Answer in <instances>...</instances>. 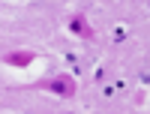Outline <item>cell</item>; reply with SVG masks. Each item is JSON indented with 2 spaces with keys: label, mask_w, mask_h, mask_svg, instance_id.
I'll list each match as a JSON object with an SVG mask.
<instances>
[{
  "label": "cell",
  "mask_w": 150,
  "mask_h": 114,
  "mask_svg": "<svg viewBox=\"0 0 150 114\" xmlns=\"http://www.w3.org/2000/svg\"><path fill=\"white\" fill-rule=\"evenodd\" d=\"M33 87H36V90H48V93H54L60 99H72L75 93H78V84H75L72 75H51V78L36 81Z\"/></svg>",
  "instance_id": "obj_1"
},
{
  "label": "cell",
  "mask_w": 150,
  "mask_h": 114,
  "mask_svg": "<svg viewBox=\"0 0 150 114\" xmlns=\"http://www.w3.org/2000/svg\"><path fill=\"white\" fill-rule=\"evenodd\" d=\"M69 30L75 33V36H81V39H93V27H90V24H87V18L81 15V12H75V15L69 18Z\"/></svg>",
  "instance_id": "obj_2"
},
{
  "label": "cell",
  "mask_w": 150,
  "mask_h": 114,
  "mask_svg": "<svg viewBox=\"0 0 150 114\" xmlns=\"http://www.w3.org/2000/svg\"><path fill=\"white\" fill-rule=\"evenodd\" d=\"M33 51H9V54H3V63L6 66H18V69H24V66H30L33 63Z\"/></svg>",
  "instance_id": "obj_3"
}]
</instances>
